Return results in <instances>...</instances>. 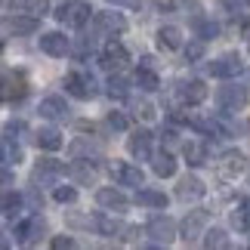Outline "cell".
<instances>
[{
    "label": "cell",
    "mask_w": 250,
    "mask_h": 250,
    "mask_svg": "<svg viewBox=\"0 0 250 250\" xmlns=\"http://www.w3.org/2000/svg\"><path fill=\"white\" fill-rule=\"evenodd\" d=\"M223 170L229 173V176H235V173H244L247 170V161L241 151H229V155L223 158Z\"/></svg>",
    "instance_id": "obj_26"
},
{
    "label": "cell",
    "mask_w": 250,
    "mask_h": 250,
    "mask_svg": "<svg viewBox=\"0 0 250 250\" xmlns=\"http://www.w3.org/2000/svg\"><path fill=\"white\" fill-rule=\"evenodd\" d=\"M108 96H111V99H124V96H127V81H124V78H111L108 81Z\"/></svg>",
    "instance_id": "obj_32"
},
{
    "label": "cell",
    "mask_w": 250,
    "mask_h": 250,
    "mask_svg": "<svg viewBox=\"0 0 250 250\" xmlns=\"http://www.w3.org/2000/svg\"><path fill=\"white\" fill-rule=\"evenodd\" d=\"M0 161H3V164H19V161H22V148L16 146V136H6L0 142Z\"/></svg>",
    "instance_id": "obj_23"
},
{
    "label": "cell",
    "mask_w": 250,
    "mask_h": 250,
    "mask_svg": "<svg viewBox=\"0 0 250 250\" xmlns=\"http://www.w3.org/2000/svg\"><path fill=\"white\" fill-rule=\"evenodd\" d=\"M9 9L13 13H22V16H46L50 13V3L46 0H9Z\"/></svg>",
    "instance_id": "obj_15"
},
{
    "label": "cell",
    "mask_w": 250,
    "mask_h": 250,
    "mask_svg": "<svg viewBox=\"0 0 250 250\" xmlns=\"http://www.w3.org/2000/svg\"><path fill=\"white\" fill-rule=\"evenodd\" d=\"M216 22H198V34H201V41H207V37H216Z\"/></svg>",
    "instance_id": "obj_34"
},
{
    "label": "cell",
    "mask_w": 250,
    "mask_h": 250,
    "mask_svg": "<svg viewBox=\"0 0 250 250\" xmlns=\"http://www.w3.org/2000/svg\"><path fill=\"white\" fill-rule=\"evenodd\" d=\"M25 81L19 74H0V99H22Z\"/></svg>",
    "instance_id": "obj_14"
},
{
    "label": "cell",
    "mask_w": 250,
    "mask_h": 250,
    "mask_svg": "<svg viewBox=\"0 0 250 250\" xmlns=\"http://www.w3.org/2000/svg\"><path fill=\"white\" fill-rule=\"evenodd\" d=\"M247 3H250V0H247Z\"/></svg>",
    "instance_id": "obj_44"
},
{
    "label": "cell",
    "mask_w": 250,
    "mask_h": 250,
    "mask_svg": "<svg viewBox=\"0 0 250 250\" xmlns=\"http://www.w3.org/2000/svg\"><path fill=\"white\" fill-rule=\"evenodd\" d=\"M74 198H78L74 188H56V201H59V204H68V201H74Z\"/></svg>",
    "instance_id": "obj_37"
},
{
    "label": "cell",
    "mask_w": 250,
    "mask_h": 250,
    "mask_svg": "<svg viewBox=\"0 0 250 250\" xmlns=\"http://www.w3.org/2000/svg\"><path fill=\"white\" fill-rule=\"evenodd\" d=\"M108 3H114V6H136V0H108Z\"/></svg>",
    "instance_id": "obj_41"
},
{
    "label": "cell",
    "mask_w": 250,
    "mask_h": 250,
    "mask_svg": "<svg viewBox=\"0 0 250 250\" xmlns=\"http://www.w3.org/2000/svg\"><path fill=\"white\" fill-rule=\"evenodd\" d=\"M96 229H99L102 235H118L121 223H114V219H108V216H96Z\"/></svg>",
    "instance_id": "obj_31"
},
{
    "label": "cell",
    "mask_w": 250,
    "mask_h": 250,
    "mask_svg": "<svg viewBox=\"0 0 250 250\" xmlns=\"http://www.w3.org/2000/svg\"><path fill=\"white\" fill-rule=\"evenodd\" d=\"M74 176H78L81 182H93V170H86V167H74Z\"/></svg>",
    "instance_id": "obj_38"
},
{
    "label": "cell",
    "mask_w": 250,
    "mask_h": 250,
    "mask_svg": "<svg viewBox=\"0 0 250 250\" xmlns=\"http://www.w3.org/2000/svg\"><path fill=\"white\" fill-rule=\"evenodd\" d=\"M37 31V19L34 16H9V19H0V34H31Z\"/></svg>",
    "instance_id": "obj_5"
},
{
    "label": "cell",
    "mask_w": 250,
    "mask_h": 250,
    "mask_svg": "<svg viewBox=\"0 0 250 250\" xmlns=\"http://www.w3.org/2000/svg\"><path fill=\"white\" fill-rule=\"evenodd\" d=\"M111 170V179L118 182V186H142V170L133 167V164H124V161H114V164L108 167Z\"/></svg>",
    "instance_id": "obj_7"
},
{
    "label": "cell",
    "mask_w": 250,
    "mask_h": 250,
    "mask_svg": "<svg viewBox=\"0 0 250 250\" xmlns=\"http://www.w3.org/2000/svg\"><path fill=\"white\" fill-rule=\"evenodd\" d=\"M65 90H68L71 96H78V99H90V96H96V83H93L90 74L71 71L68 78H65Z\"/></svg>",
    "instance_id": "obj_4"
},
{
    "label": "cell",
    "mask_w": 250,
    "mask_h": 250,
    "mask_svg": "<svg viewBox=\"0 0 250 250\" xmlns=\"http://www.w3.org/2000/svg\"><path fill=\"white\" fill-rule=\"evenodd\" d=\"M90 3H83V0H65V3L59 6V13H56V19L65 25H71V28H81L86 25V19H90Z\"/></svg>",
    "instance_id": "obj_1"
},
{
    "label": "cell",
    "mask_w": 250,
    "mask_h": 250,
    "mask_svg": "<svg viewBox=\"0 0 250 250\" xmlns=\"http://www.w3.org/2000/svg\"><path fill=\"white\" fill-rule=\"evenodd\" d=\"M176 96H179V102H186V105H198V102L207 99V86L201 81H182L176 86Z\"/></svg>",
    "instance_id": "obj_10"
},
{
    "label": "cell",
    "mask_w": 250,
    "mask_h": 250,
    "mask_svg": "<svg viewBox=\"0 0 250 250\" xmlns=\"http://www.w3.org/2000/svg\"><path fill=\"white\" fill-rule=\"evenodd\" d=\"M204 235H207V238H204L207 247H229V238H226L223 229H213V232H204Z\"/></svg>",
    "instance_id": "obj_30"
},
{
    "label": "cell",
    "mask_w": 250,
    "mask_h": 250,
    "mask_svg": "<svg viewBox=\"0 0 250 250\" xmlns=\"http://www.w3.org/2000/svg\"><path fill=\"white\" fill-rule=\"evenodd\" d=\"M65 173V164H59V161H37V167H34V179L37 182H56Z\"/></svg>",
    "instance_id": "obj_17"
},
{
    "label": "cell",
    "mask_w": 250,
    "mask_h": 250,
    "mask_svg": "<svg viewBox=\"0 0 250 250\" xmlns=\"http://www.w3.org/2000/svg\"><path fill=\"white\" fill-rule=\"evenodd\" d=\"M41 50L46 56H65L68 53V37L59 34V31H50V34L41 37Z\"/></svg>",
    "instance_id": "obj_16"
},
{
    "label": "cell",
    "mask_w": 250,
    "mask_h": 250,
    "mask_svg": "<svg viewBox=\"0 0 250 250\" xmlns=\"http://www.w3.org/2000/svg\"><path fill=\"white\" fill-rule=\"evenodd\" d=\"M186 56H188L191 62H195V59H201V56H204V41H195V43H188Z\"/></svg>",
    "instance_id": "obj_36"
},
{
    "label": "cell",
    "mask_w": 250,
    "mask_h": 250,
    "mask_svg": "<svg viewBox=\"0 0 250 250\" xmlns=\"http://www.w3.org/2000/svg\"><path fill=\"white\" fill-rule=\"evenodd\" d=\"M158 43L164 46V50H179V46H182V31L173 28V25H164L158 31Z\"/></svg>",
    "instance_id": "obj_22"
},
{
    "label": "cell",
    "mask_w": 250,
    "mask_h": 250,
    "mask_svg": "<svg viewBox=\"0 0 250 250\" xmlns=\"http://www.w3.org/2000/svg\"><path fill=\"white\" fill-rule=\"evenodd\" d=\"M232 219H235V226L241 229V232H250V198L241 201V207L235 210V216H232Z\"/></svg>",
    "instance_id": "obj_28"
},
{
    "label": "cell",
    "mask_w": 250,
    "mask_h": 250,
    "mask_svg": "<svg viewBox=\"0 0 250 250\" xmlns=\"http://www.w3.org/2000/svg\"><path fill=\"white\" fill-rule=\"evenodd\" d=\"M146 232H148L151 241H158V244H170V241H173V235H176V223H173L170 216H155V219L148 223Z\"/></svg>",
    "instance_id": "obj_6"
},
{
    "label": "cell",
    "mask_w": 250,
    "mask_h": 250,
    "mask_svg": "<svg viewBox=\"0 0 250 250\" xmlns=\"http://www.w3.org/2000/svg\"><path fill=\"white\" fill-rule=\"evenodd\" d=\"M6 247H9V241H6L3 235H0V250H6Z\"/></svg>",
    "instance_id": "obj_43"
},
{
    "label": "cell",
    "mask_w": 250,
    "mask_h": 250,
    "mask_svg": "<svg viewBox=\"0 0 250 250\" xmlns=\"http://www.w3.org/2000/svg\"><path fill=\"white\" fill-rule=\"evenodd\" d=\"M186 155H188L191 164H204V148L198 142H186Z\"/></svg>",
    "instance_id": "obj_33"
},
{
    "label": "cell",
    "mask_w": 250,
    "mask_h": 250,
    "mask_svg": "<svg viewBox=\"0 0 250 250\" xmlns=\"http://www.w3.org/2000/svg\"><path fill=\"white\" fill-rule=\"evenodd\" d=\"M19 207H22V195H16V191H0V213L3 216H13Z\"/></svg>",
    "instance_id": "obj_27"
},
{
    "label": "cell",
    "mask_w": 250,
    "mask_h": 250,
    "mask_svg": "<svg viewBox=\"0 0 250 250\" xmlns=\"http://www.w3.org/2000/svg\"><path fill=\"white\" fill-rule=\"evenodd\" d=\"M207 68H210L213 78H223V81L238 78V74H241V56H238V53H226V56H219V59H213Z\"/></svg>",
    "instance_id": "obj_2"
},
{
    "label": "cell",
    "mask_w": 250,
    "mask_h": 250,
    "mask_svg": "<svg viewBox=\"0 0 250 250\" xmlns=\"http://www.w3.org/2000/svg\"><path fill=\"white\" fill-rule=\"evenodd\" d=\"M136 86H139V90H146V93H155L158 86H161L158 74H155V71L148 68V62H146V65H142V68L136 71Z\"/></svg>",
    "instance_id": "obj_24"
},
{
    "label": "cell",
    "mask_w": 250,
    "mask_h": 250,
    "mask_svg": "<svg viewBox=\"0 0 250 250\" xmlns=\"http://www.w3.org/2000/svg\"><path fill=\"white\" fill-rule=\"evenodd\" d=\"M53 247H56V250H65V247H74V238H53Z\"/></svg>",
    "instance_id": "obj_39"
},
{
    "label": "cell",
    "mask_w": 250,
    "mask_h": 250,
    "mask_svg": "<svg viewBox=\"0 0 250 250\" xmlns=\"http://www.w3.org/2000/svg\"><path fill=\"white\" fill-rule=\"evenodd\" d=\"M204 182H201L198 176H186V179H182L179 182V191H176V195L182 198V201H198V198H204Z\"/></svg>",
    "instance_id": "obj_19"
},
{
    "label": "cell",
    "mask_w": 250,
    "mask_h": 250,
    "mask_svg": "<svg viewBox=\"0 0 250 250\" xmlns=\"http://www.w3.org/2000/svg\"><path fill=\"white\" fill-rule=\"evenodd\" d=\"M96 201L108 210H127V198H124L118 188H99L96 191Z\"/></svg>",
    "instance_id": "obj_21"
},
{
    "label": "cell",
    "mask_w": 250,
    "mask_h": 250,
    "mask_svg": "<svg viewBox=\"0 0 250 250\" xmlns=\"http://www.w3.org/2000/svg\"><path fill=\"white\" fill-rule=\"evenodd\" d=\"M136 201L142 207H167V195L164 191H155V188H139Z\"/></svg>",
    "instance_id": "obj_25"
},
{
    "label": "cell",
    "mask_w": 250,
    "mask_h": 250,
    "mask_svg": "<svg viewBox=\"0 0 250 250\" xmlns=\"http://www.w3.org/2000/svg\"><path fill=\"white\" fill-rule=\"evenodd\" d=\"M124 62H127V50H124V43H118V41L105 43V50H102V65H105V68H121Z\"/></svg>",
    "instance_id": "obj_18"
},
{
    "label": "cell",
    "mask_w": 250,
    "mask_h": 250,
    "mask_svg": "<svg viewBox=\"0 0 250 250\" xmlns=\"http://www.w3.org/2000/svg\"><path fill=\"white\" fill-rule=\"evenodd\" d=\"M127 31V19L121 13H96V34H121Z\"/></svg>",
    "instance_id": "obj_9"
},
{
    "label": "cell",
    "mask_w": 250,
    "mask_h": 250,
    "mask_svg": "<svg viewBox=\"0 0 250 250\" xmlns=\"http://www.w3.org/2000/svg\"><path fill=\"white\" fill-rule=\"evenodd\" d=\"M155 173L158 176H173V173H176V161L170 155H158L155 158Z\"/></svg>",
    "instance_id": "obj_29"
},
{
    "label": "cell",
    "mask_w": 250,
    "mask_h": 250,
    "mask_svg": "<svg viewBox=\"0 0 250 250\" xmlns=\"http://www.w3.org/2000/svg\"><path fill=\"white\" fill-rule=\"evenodd\" d=\"M37 111L50 121H68V105H65V99H59V96H46Z\"/></svg>",
    "instance_id": "obj_13"
},
{
    "label": "cell",
    "mask_w": 250,
    "mask_h": 250,
    "mask_svg": "<svg viewBox=\"0 0 250 250\" xmlns=\"http://www.w3.org/2000/svg\"><path fill=\"white\" fill-rule=\"evenodd\" d=\"M108 127L111 130H127V118H124L121 111H111L108 114Z\"/></svg>",
    "instance_id": "obj_35"
},
{
    "label": "cell",
    "mask_w": 250,
    "mask_h": 250,
    "mask_svg": "<svg viewBox=\"0 0 250 250\" xmlns=\"http://www.w3.org/2000/svg\"><path fill=\"white\" fill-rule=\"evenodd\" d=\"M127 148H130V155L136 158V161H148L151 158V133L148 130L133 133L130 142H127Z\"/></svg>",
    "instance_id": "obj_11"
},
{
    "label": "cell",
    "mask_w": 250,
    "mask_h": 250,
    "mask_svg": "<svg viewBox=\"0 0 250 250\" xmlns=\"http://www.w3.org/2000/svg\"><path fill=\"white\" fill-rule=\"evenodd\" d=\"M43 232H46V223H43L41 216L25 219V223H19V226H16V241H19V244H34Z\"/></svg>",
    "instance_id": "obj_8"
},
{
    "label": "cell",
    "mask_w": 250,
    "mask_h": 250,
    "mask_svg": "<svg viewBox=\"0 0 250 250\" xmlns=\"http://www.w3.org/2000/svg\"><path fill=\"white\" fill-rule=\"evenodd\" d=\"M216 102H219L223 111H241L247 105V90L244 86H219Z\"/></svg>",
    "instance_id": "obj_3"
},
{
    "label": "cell",
    "mask_w": 250,
    "mask_h": 250,
    "mask_svg": "<svg viewBox=\"0 0 250 250\" xmlns=\"http://www.w3.org/2000/svg\"><path fill=\"white\" fill-rule=\"evenodd\" d=\"M207 219H210L207 210H191V213L186 216V223H182V238H186V241H195V238L201 235V229L207 226Z\"/></svg>",
    "instance_id": "obj_12"
},
{
    "label": "cell",
    "mask_w": 250,
    "mask_h": 250,
    "mask_svg": "<svg viewBox=\"0 0 250 250\" xmlns=\"http://www.w3.org/2000/svg\"><path fill=\"white\" fill-rule=\"evenodd\" d=\"M34 142L43 151H56V148H62V133L56 130V127H43V130L34 133Z\"/></svg>",
    "instance_id": "obj_20"
},
{
    "label": "cell",
    "mask_w": 250,
    "mask_h": 250,
    "mask_svg": "<svg viewBox=\"0 0 250 250\" xmlns=\"http://www.w3.org/2000/svg\"><path fill=\"white\" fill-rule=\"evenodd\" d=\"M223 3H226V6H229V9H235V6H238V3H241V0H223Z\"/></svg>",
    "instance_id": "obj_42"
},
{
    "label": "cell",
    "mask_w": 250,
    "mask_h": 250,
    "mask_svg": "<svg viewBox=\"0 0 250 250\" xmlns=\"http://www.w3.org/2000/svg\"><path fill=\"white\" fill-rule=\"evenodd\" d=\"M0 186H13V173L6 167H0Z\"/></svg>",
    "instance_id": "obj_40"
}]
</instances>
